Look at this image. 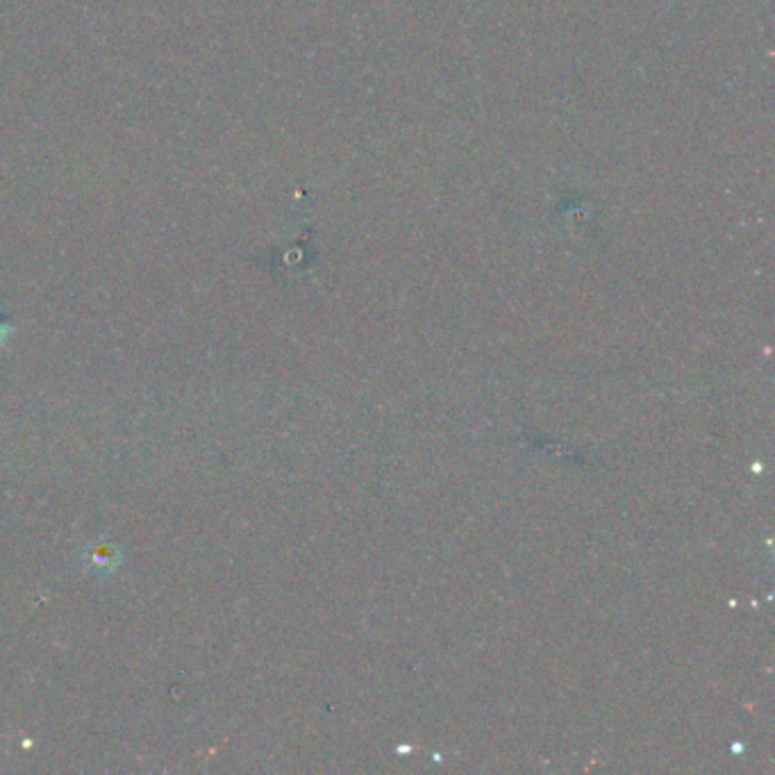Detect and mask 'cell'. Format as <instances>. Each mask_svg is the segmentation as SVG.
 Instances as JSON below:
<instances>
[{
	"label": "cell",
	"instance_id": "6da1fadb",
	"mask_svg": "<svg viewBox=\"0 0 775 775\" xmlns=\"http://www.w3.org/2000/svg\"><path fill=\"white\" fill-rule=\"evenodd\" d=\"M85 562L91 571L110 575L121 564L119 550L110 544H91L85 553Z\"/></svg>",
	"mask_w": 775,
	"mask_h": 775
},
{
	"label": "cell",
	"instance_id": "7a4b0ae2",
	"mask_svg": "<svg viewBox=\"0 0 775 775\" xmlns=\"http://www.w3.org/2000/svg\"><path fill=\"white\" fill-rule=\"evenodd\" d=\"M10 332H12V328H5V325H3V323H0V346H3V344H5V341H7V337H10Z\"/></svg>",
	"mask_w": 775,
	"mask_h": 775
}]
</instances>
